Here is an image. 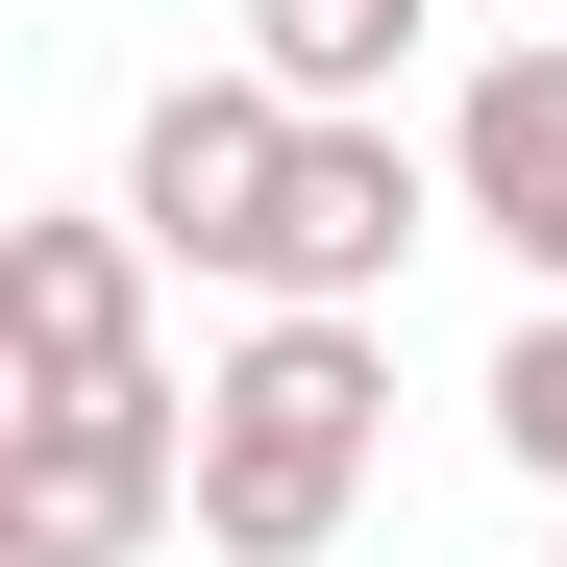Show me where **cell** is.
Segmentation results:
<instances>
[{
	"mask_svg": "<svg viewBox=\"0 0 567 567\" xmlns=\"http://www.w3.org/2000/svg\"><path fill=\"white\" fill-rule=\"evenodd\" d=\"M420 25H444V0H247V74H271L297 124H395Z\"/></svg>",
	"mask_w": 567,
	"mask_h": 567,
	"instance_id": "7",
	"label": "cell"
},
{
	"mask_svg": "<svg viewBox=\"0 0 567 567\" xmlns=\"http://www.w3.org/2000/svg\"><path fill=\"white\" fill-rule=\"evenodd\" d=\"M420 223H444V198L395 173V124H297V173H271V223H247V297H271V321H370Z\"/></svg>",
	"mask_w": 567,
	"mask_h": 567,
	"instance_id": "3",
	"label": "cell"
},
{
	"mask_svg": "<svg viewBox=\"0 0 567 567\" xmlns=\"http://www.w3.org/2000/svg\"><path fill=\"white\" fill-rule=\"evenodd\" d=\"M370 420H395V346L370 321H247L198 370V543L223 567H321L370 494Z\"/></svg>",
	"mask_w": 567,
	"mask_h": 567,
	"instance_id": "1",
	"label": "cell"
},
{
	"mask_svg": "<svg viewBox=\"0 0 567 567\" xmlns=\"http://www.w3.org/2000/svg\"><path fill=\"white\" fill-rule=\"evenodd\" d=\"M271 173H297V100H271V74H173V100L124 124V223H148V247H198V271H247Z\"/></svg>",
	"mask_w": 567,
	"mask_h": 567,
	"instance_id": "4",
	"label": "cell"
},
{
	"mask_svg": "<svg viewBox=\"0 0 567 567\" xmlns=\"http://www.w3.org/2000/svg\"><path fill=\"white\" fill-rule=\"evenodd\" d=\"M494 444H518V468H543V494H567V297H543V321L494 346Z\"/></svg>",
	"mask_w": 567,
	"mask_h": 567,
	"instance_id": "8",
	"label": "cell"
},
{
	"mask_svg": "<svg viewBox=\"0 0 567 567\" xmlns=\"http://www.w3.org/2000/svg\"><path fill=\"white\" fill-rule=\"evenodd\" d=\"M0 370L50 395H124L148 370V223H0Z\"/></svg>",
	"mask_w": 567,
	"mask_h": 567,
	"instance_id": "5",
	"label": "cell"
},
{
	"mask_svg": "<svg viewBox=\"0 0 567 567\" xmlns=\"http://www.w3.org/2000/svg\"><path fill=\"white\" fill-rule=\"evenodd\" d=\"M173 518H198V395H173V370L50 395L25 444H0V567H148Z\"/></svg>",
	"mask_w": 567,
	"mask_h": 567,
	"instance_id": "2",
	"label": "cell"
},
{
	"mask_svg": "<svg viewBox=\"0 0 567 567\" xmlns=\"http://www.w3.org/2000/svg\"><path fill=\"white\" fill-rule=\"evenodd\" d=\"M444 223L518 247L543 297H567V50H494V74L444 100Z\"/></svg>",
	"mask_w": 567,
	"mask_h": 567,
	"instance_id": "6",
	"label": "cell"
}]
</instances>
